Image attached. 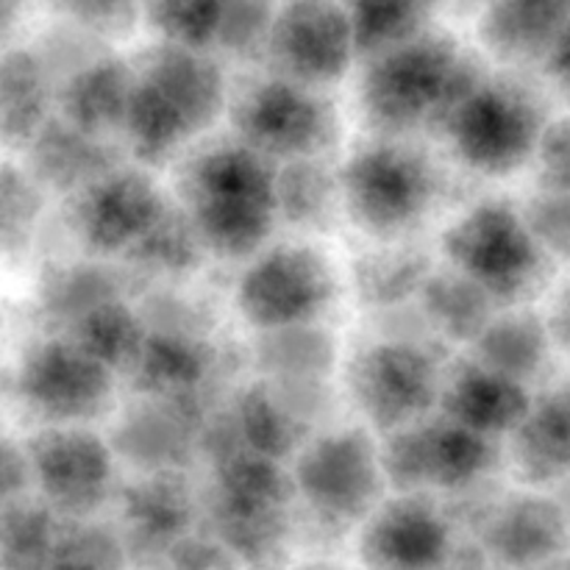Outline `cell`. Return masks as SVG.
Instances as JSON below:
<instances>
[{
  "mask_svg": "<svg viewBox=\"0 0 570 570\" xmlns=\"http://www.w3.org/2000/svg\"><path fill=\"white\" fill-rule=\"evenodd\" d=\"M456 156L471 170L501 176L515 170L538 148L540 120L521 92L479 81L445 117Z\"/></svg>",
  "mask_w": 570,
  "mask_h": 570,
  "instance_id": "9c48e42d",
  "label": "cell"
},
{
  "mask_svg": "<svg viewBox=\"0 0 570 570\" xmlns=\"http://www.w3.org/2000/svg\"><path fill=\"white\" fill-rule=\"evenodd\" d=\"M223 106V76L200 50L159 45L131 70L126 128L142 159H165L215 122Z\"/></svg>",
  "mask_w": 570,
  "mask_h": 570,
  "instance_id": "6da1fadb",
  "label": "cell"
},
{
  "mask_svg": "<svg viewBox=\"0 0 570 570\" xmlns=\"http://www.w3.org/2000/svg\"><path fill=\"white\" fill-rule=\"evenodd\" d=\"M22 11V0H0V37L17 22Z\"/></svg>",
  "mask_w": 570,
  "mask_h": 570,
  "instance_id": "f6af8a7d",
  "label": "cell"
},
{
  "mask_svg": "<svg viewBox=\"0 0 570 570\" xmlns=\"http://www.w3.org/2000/svg\"><path fill=\"white\" fill-rule=\"evenodd\" d=\"M243 145L276 159H317L337 134L334 109L309 83L267 78L250 87L237 106Z\"/></svg>",
  "mask_w": 570,
  "mask_h": 570,
  "instance_id": "ba28073f",
  "label": "cell"
},
{
  "mask_svg": "<svg viewBox=\"0 0 570 570\" xmlns=\"http://www.w3.org/2000/svg\"><path fill=\"white\" fill-rule=\"evenodd\" d=\"M549 72L560 81V87L570 89V20L549 50Z\"/></svg>",
  "mask_w": 570,
  "mask_h": 570,
  "instance_id": "ee69618b",
  "label": "cell"
},
{
  "mask_svg": "<svg viewBox=\"0 0 570 570\" xmlns=\"http://www.w3.org/2000/svg\"><path fill=\"white\" fill-rule=\"evenodd\" d=\"M354 45L362 53H382L426 31L438 0H343Z\"/></svg>",
  "mask_w": 570,
  "mask_h": 570,
  "instance_id": "d4e9b609",
  "label": "cell"
},
{
  "mask_svg": "<svg viewBox=\"0 0 570 570\" xmlns=\"http://www.w3.org/2000/svg\"><path fill=\"white\" fill-rule=\"evenodd\" d=\"M560 510H562V515H566V523H568V532H570V484H568L566 495H562V501H560Z\"/></svg>",
  "mask_w": 570,
  "mask_h": 570,
  "instance_id": "c3c4849f",
  "label": "cell"
},
{
  "mask_svg": "<svg viewBox=\"0 0 570 570\" xmlns=\"http://www.w3.org/2000/svg\"><path fill=\"white\" fill-rule=\"evenodd\" d=\"M351 390L373 426L399 432L423 421L440 401L438 362L415 343H376L356 356Z\"/></svg>",
  "mask_w": 570,
  "mask_h": 570,
  "instance_id": "8fae6325",
  "label": "cell"
},
{
  "mask_svg": "<svg viewBox=\"0 0 570 570\" xmlns=\"http://www.w3.org/2000/svg\"><path fill=\"white\" fill-rule=\"evenodd\" d=\"M540 245L507 204L473 206L445 232V256L490 298H515L540 271Z\"/></svg>",
  "mask_w": 570,
  "mask_h": 570,
  "instance_id": "8992f818",
  "label": "cell"
},
{
  "mask_svg": "<svg viewBox=\"0 0 570 570\" xmlns=\"http://www.w3.org/2000/svg\"><path fill=\"white\" fill-rule=\"evenodd\" d=\"M226 0H148V22L161 39L200 50L215 42Z\"/></svg>",
  "mask_w": 570,
  "mask_h": 570,
  "instance_id": "836d02e7",
  "label": "cell"
},
{
  "mask_svg": "<svg viewBox=\"0 0 570 570\" xmlns=\"http://www.w3.org/2000/svg\"><path fill=\"white\" fill-rule=\"evenodd\" d=\"M61 527L48 504L0 507V570H42Z\"/></svg>",
  "mask_w": 570,
  "mask_h": 570,
  "instance_id": "4316f807",
  "label": "cell"
},
{
  "mask_svg": "<svg viewBox=\"0 0 570 570\" xmlns=\"http://www.w3.org/2000/svg\"><path fill=\"white\" fill-rule=\"evenodd\" d=\"M76 340L89 356L104 362L109 371L120 365H134L139 348L145 343V332L134 312L117 304L115 298H104L83 309L76 317Z\"/></svg>",
  "mask_w": 570,
  "mask_h": 570,
  "instance_id": "f1b7e54d",
  "label": "cell"
},
{
  "mask_svg": "<svg viewBox=\"0 0 570 570\" xmlns=\"http://www.w3.org/2000/svg\"><path fill=\"white\" fill-rule=\"evenodd\" d=\"M557 332L562 334L566 343H570V293L560 301V309H557Z\"/></svg>",
  "mask_w": 570,
  "mask_h": 570,
  "instance_id": "bcb514c9",
  "label": "cell"
},
{
  "mask_svg": "<svg viewBox=\"0 0 570 570\" xmlns=\"http://www.w3.org/2000/svg\"><path fill=\"white\" fill-rule=\"evenodd\" d=\"M440 401L445 406V417L484 438L512 432L532 406L523 382L490 371L479 362L462 367L449 390L440 393Z\"/></svg>",
  "mask_w": 570,
  "mask_h": 570,
  "instance_id": "d6986e66",
  "label": "cell"
},
{
  "mask_svg": "<svg viewBox=\"0 0 570 570\" xmlns=\"http://www.w3.org/2000/svg\"><path fill=\"white\" fill-rule=\"evenodd\" d=\"M37 170L56 187H81L109 173V159L95 145L92 134L70 126H45L33 139Z\"/></svg>",
  "mask_w": 570,
  "mask_h": 570,
  "instance_id": "484cf974",
  "label": "cell"
},
{
  "mask_svg": "<svg viewBox=\"0 0 570 570\" xmlns=\"http://www.w3.org/2000/svg\"><path fill=\"white\" fill-rule=\"evenodd\" d=\"M340 198V178H328L317 159L289 161L287 170L276 176L278 215L298 226H321Z\"/></svg>",
  "mask_w": 570,
  "mask_h": 570,
  "instance_id": "4dcf8cb0",
  "label": "cell"
},
{
  "mask_svg": "<svg viewBox=\"0 0 570 570\" xmlns=\"http://www.w3.org/2000/svg\"><path fill=\"white\" fill-rule=\"evenodd\" d=\"M126 515L139 538H176L189 521V499L176 479H154L134 490Z\"/></svg>",
  "mask_w": 570,
  "mask_h": 570,
  "instance_id": "d6a6232c",
  "label": "cell"
},
{
  "mask_svg": "<svg viewBox=\"0 0 570 570\" xmlns=\"http://www.w3.org/2000/svg\"><path fill=\"white\" fill-rule=\"evenodd\" d=\"M570 20V0H493L482 17V39L510 61L549 56Z\"/></svg>",
  "mask_w": 570,
  "mask_h": 570,
  "instance_id": "ffe728a7",
  "label": "cell"
},
{
  "mask_svg": "<svg viewBox=\"0 0 570 570\" xmlns=\"http://www.w3.org/2000/svg\"><path fill=\"white\" fill-rule=\"evenodd\" d=\"M120 554L115 540L95 529L61 532L42 570H117Z\"/></svg>",
  "mask_w": 570,
  "mask_h": 570,
  "instance_id": "8d00e7d4",
  "label": "cell"
},
{
  "mask_svg": "<svg viewBox=\"0 0 570 570\" xmlns=\"http://www.w3.org/2000/svg\"><path fill=\"white\" fill-rule=\"evenodd\" d=\"M568 523L560 504L546 499H515L501 507L488 529L490 554L507 568L538 570L568 546Z\"/></svg>",
  "mask_w": 570,
  "mask_h": 570,
  "instance_id": "ac0fdd59",
  "label": "cell"
},
{
  "mask_svg": "<svg viewBox=\"0 0 570 570\" xmlns=\"http://www.w3.org/2000/svg\"><path fill=\"white\" fill-rule=\"evenodd\" d=\"M276 3L278 0H226L215 45L232 50V53L267 48Z\"/></svg>",
  "mask_w": 570,
  "mask_h": 570,
  "instance_id": "d590c367",
  "label": "cell"
},
{
  "mask_svg": "<svg viewBox=\"0 0 570 570\" xmlns=\"http://www.w3.org/2000/svg\"><path fill=\"white\" fill-rule=\"evenodd\" d=\"M426 278L429 276L423 273L421 256L387 254L371 259L367 271L362 273L360 284L365 287V293L371 295V298L393 301L399 298L404 289H421Z\"/></svg>",
  "mask_w": 570,
  "mask_h": 570,
  "instance_id": "74e56055",
  "label": "cell"
},
{
  "mask_svg": "<svg viewBox=\"0 0 570 570\" xmlns=\"http://www.w3.org/2000/svg\"><path fill=\"white\" fill-rule=\"evenodd\" d=\"M479 365L523 382L532 376L546 356V332L534 317L512 315L490 321L476 334Z\"/></svg>",
  "mask_w": 570,
  "mask_h": 570,
  "instance_id": "83f0119b",
  "label": "cell"
},
{
  "mask_svg": "<svg viewBox=\"0 0 570 570\" xmlns=\"http://www.w3.org/2000/svg\"><path fill=\"white\" fill-rule=\"evenodd\" d=\"M37 215V200L33 189L20 176L0 178V232L6 237H22L31 228Z\"/></svg>",
  "mask_w": 570,
  "mask_h": 570,
  "instance_id": "b9f144b4",
  "label": "cell"
},
{
  "mask_svg": "<svg viewBox=\"0 0 570 570\" xmlns=\"http://www.w3.org/2000/svg\"><path fill=\"white\" fill-rule=\"evenodd\" d=\"M65 14L92 31H120L131 22L134 0H56Z\"/></svg>",
  "mask_w": 570,
  "mask_h": 570,
  "instance_id": "60d3db41",
  "label": "cell"
},
{
  "mask_svg": "<svg viewBox=\"0 0 570 570\" xmlns=\"http://www.w3.org/2000/svg\"><path fill=\"white\" fill-rule=\"evenodd\" d=\"M267 48L282 76L323 87L345 76L356 53L343 0H278Z\"/></svg>",
  "mask_w": 570,
  "mask_h": 570,
  "instance_id": "5bb4252c",
  "label": "cell"
},
{
  "mask_svg": "<svg viewBox=\"0 0 570 570\" xmlns=\"http://www.w3.org/2000/svg\"><path fill=\"white\" fill-rule=\"evenodd\" d=\"M538 154L546 187L557 189V193H570V120L540 131Z\"/></svg>",
  "mask_w": 570,
  "mask_h": 570,
  "instance_id": "ab89813d",
  "label": "cell"
},
{
  "mask_svg": "<svg viewBox=\"0 0 570 570\" xmlns=\"http://www.w3.org/2000/svg\"><path fill=\"white\" fill-rule=\"evenodd\" d=\"M479 81V67L460 45L421 31L373 53L362 81V106L384 131H412L443 122Z\"/></svg>",
  "mask_w": 570,
  "mask_h": 570,
  "instance_id": "7a4b0ae2",
  "label": "cell"
},
{
  "mask_svg": "<svg viewBox=\"0 0 570 570\" xmlns=\"http://www.w3.org/2000/svg\"><path fill=\"white\" fill-rule=\"evenodd\" d=\"M493 443L484 434L460 426L451 417L399 429L379 454L384 476L406 490H456L476 482L493 465Z\"/></svg>",
  "mask_w": 570,
  "mask_h": 570,
  "instance_id": "4fadbf2b",
  "label": "cell"
},
{
  "mask_svg": "<svg viewBox=\"0 0 570 570\" xmlns=\"http://www.w3.org/2000/svg\"><path fill=\"white\" fill-rule=\"evenodd\" d=\"M137 379L148 393L156 395H184L193 390L209 371V354L195 340L181 334H145L139 348Z\"/></svg>",
  "mask_w": 570,
  "mask_h": 570,
  "instance_id": "cb8c5ba5",
  "label": "cell"
},
{
  "mask_svg": "<svg viewBox=\"0 0 570 570\" xmlns=\"http://www.w3.org/2000/svg\"><path fill=\"white\" fill-rule=\"evenodd\" d=\"M515 465L529 482L570 476V390L529 406L515 429Z\"/></svg>",
  "mask_w": 570,
  "mask_h": 570,
  "instance_id": "44dd1931",
  "label": "cell"
},
{
  "mask_svg": "<svg viewBox=\"0 0 570 570\" xmlns=\"http://www.w3.org/2000/svg\"><path fill=\"white\" fill-rule=\"evenodd\" d=\"M421 289L434 326L451 337L476 340V334L490 323V295L462 273L426 278Z\"/></svg>",
  "mask_w": 570,
  "mask_h": 570,
  "instance_id": "f546056e",
  "label": "cell"
},
{
  "mask_svg": "<svg viewBox=\"0 0 570 570\" xmlns=\"http://www.w3.org/2000/svg\"><path fill=\"white\" fill-rule=\"evenodd\" d=\"M28 479H31V473H28L26 449H17L11 438L0 432V507L20 499Z\"/></svg>",
  "mask_w": 570,
  "mask_h": 570,
  "instance_id": "7bdbcfd3",
  "label": "cell"
},
{
  "mask_svg": "<svg viewBox=\"0 0 570 570\" xmlns=\"http://www.w3.org/2000/svg\"><path fill=\"white\" fill-rule=\"evenodd\" d=\"M289 482L278 460L234 451L217 468L215 518L226 543L250 566H271L284 543Z\"/></svg>",
  "mask_w": 570,
  "mask_h": 570,
  "instance_id": "5b68a950",
  "label": "cell"
},
{
  "mask_svg": "<svg viewBox=\"0 0 570 570\" xmlns=\"http://www.w3.org/2000/svg\"><path fill=\"white\" fill-rule=\"evenodd\" d=\"M14 387L28 410L53 426H70L104 412L111 395V371L72 340H48L20 362Z\"/></svg>",
  "mask_w": 570,
  "mask_h": 570,
  "instance_id": "7c38bea8",
  "label": "cell"
},
{
  "mask_svg": "<svg viewBox=\"0 0 570 570\" xmlns=\"http://www.w3.org/2000/svg\"><path fill=\"white\" fill-rule=\"evenodd\" d=\"M538 570H570V557L562 551L560 557H554V560H549L546 566H540Z\"/></svg>",
  "mask_w": 570,
  "mask_h": 570,
  "instance_id": "7dc6e473",
  "label": "cell"
},
{
  "mask_svg": "<svg viewBox=\"0 0 570 570\" xmlns=\"http://www.w3.org/2000/svg\"><path fill=\"white\" fill-rule=\"evenodd\" d=\"M165 209L159 189L139 173L109 170L89 181L76 206L78 237L100 254L131 250Z\"/></svg>",
  "mask_w": 570,
  "mask_h": 570,
  "instance_id": "2e32d148",
  "label": "cell"
},
{
  "mask_svg": "<svg viewBox=\"0 0 570 570\" xmlns=\"http://www.w3.org/2000/svg\"><path fill=\"white\" fill-rule=\"evenodd\" d=\"M237 438L248 451L282 460L301 443V426L273 395L250 390L237 406Z\"/></svg>",
  "mask_w": 570,
  "mask_h": 570,
  "instance_id": "1f68e13d",
  "label": "cell"
},
{
  "mask_svg": "<svg viewBox=\"0 0 570 570\" xmlns=\"http://www.w3.org/2000/svg\"><path fill=\"white\" fill-rule=\"evenodd\" d=\"M362 554L379 570H434L449 554V527L429 501L404 495L371 512Z\"/></svg>",
  "mask_w": 570,
  "mask_h": 570,
  "instance_id": "e0dca14e",
  "label": "cell"
},
{
  "mask_svg": "<svg viewBox=\"0 0 570 570\" xmlns=\"http://www.w3.org/2000/svg\"><path fill=\"white\" fill-rule=\"evenodd\" d=\"M28 473L56 512L81 518L98 510L111 488V454L95 434L53 426L31 438Z\"/></svg>",
  "mask_w": 570,
  "mask_h": 570,
  "instance_id": "9a60e30c",
  "label": "cell"
},
{
  "mask_svg": "<svg viewBox=\"0 0 570 570\" xmlns=\"http://www.w3.org/2000/svg\"><path fill=\"white\" fill-rule=\"evenodd\" d=\"M438 195V173L417 150L395 142L360 148L340 173V198L371 234H399L415 226Z\"/></svg>",
  "mask_w": 570,
  "mask_h": 570,
  "instance_id": "277c9868",
  "label": "cell"
},
{
  "mask_svg": "<svg viewBox=\"0 0 570 570\" xmlns=\"http://www.w3.org/2000/svg\"><path fill=\"white\" fill-rule=\"evenodd\" d=\"M48 78L42 61L26 50L0 56V139L31 145L48 126Z\"/></svg>",
  "mask_w": 570,
  "mask_h": 570,
  "instance_id": "7402d4cb",
  "label": "cell"
},
{
  "mask_svg": "<svg viewBox=\"0 0 570 570\" xmlns=\"http://www.w3.org/2000/svg\"><path fill=\"white\" fill-rule=\"evenodd\" d=\"M334 298V276L309 245H278L245 267L237 309L262 332L309 326Z\"/></svg>",
  "mask_w": 570,
  "mask_h": 570,
  "instance_id": "52a82bcc",
  "label": "cell"
},
{
  "mask_svg": "<svg viewBox=\"0 0 570 570\" xmlns=\"http://www.w3.org/2000/svg\"><path fill=\"white\" fill-rule=\"evenodd\" d=\"M540 248L570 254V193L546 189L523 215Z\"/></svg>",
  "mask_w": 570,
  "mask_h": 570,
  "instance_id": "f35d334b",
  "label": "cell"
},
{
  "mask_svg": "<svg viewBox=\"0 0 570 570\" xmlns=\"http://www.w3.org/2000/svg\"><path fill=\"white\" fill-rule=\"evenodd\" d=\"M382 460L365 432H334L304 445L295 488L306 504L334 523H351L376 510Z\"/></svg>",
  "mask_w": 570,
  "mask_h": 570,
  "instance_id": "30bf717a",
  "label": "cell"
},
{
  "mask_svg": "<svg viewBox=\"0 0 570 570\" xmlns=\"http://www.w3.org/2000/svg\"><path fill=\"white\" fill-rule=\"evenodd\" d=\"M198 232H195L187 212H170L165 206L161 215L154 220V226L137 239V245L128 254L142 259L145 265L176 271V267L193 262V256L198 254Z\"/></svg>",
  "mask_w": 570,
  "mask_h": 570,
  "instance_id": "e575fe53",
  "label": "cell"
},
{
  "mask_svg": "<svg viewBox=\"0 0 570 570\" xmlns=\"http://www.w3.org/2000/svg\"><path fill=\"white\" fill-rule=\"evenodd\" d=\"M187 217L200 245L223 256L254 254L278 217L276 173L248 145H217L184 176Z\"/></svg>",
  "mask_w": 570,
  "mask_h": 570,
  "instance_id": "3957f363",
  "label": "cell"
},
{
  "mask_svg": "<svg viewBox=\"0 0 570 570\" xmlns=\"http://www.w3.org/2000/svg\"><path fill=\"white\" fill-rule=\"evenodd\" d=\"M128 89H131V67L120 65L117 59H100L81 67L65 89L67 122L92 137L98 131H109L111 126H122Z\"/></svg>",
  "mask_w": 570,
  "mask_h": 570,
  "instance_id": "603a6c76",
  "label": "cell"
},
{
  "mask_svg": "<svg viewBox=\"0 0 570 570\" xmlns=\"http://www.w3.org/2000/svg\"><path fill=\"white\" fill-rule=\"evenodd\" d=\"M315 570H326V568H315Z\"/></svg>",
  "mask_w": 570,
  "mask_h": 570,
  "instance_id": "681fc988",
  "label": "cell"
}]
</instances>
